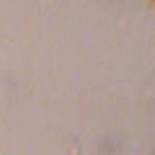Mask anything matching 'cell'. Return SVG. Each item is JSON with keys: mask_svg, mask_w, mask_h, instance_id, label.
<instances>
[]
</instances>
